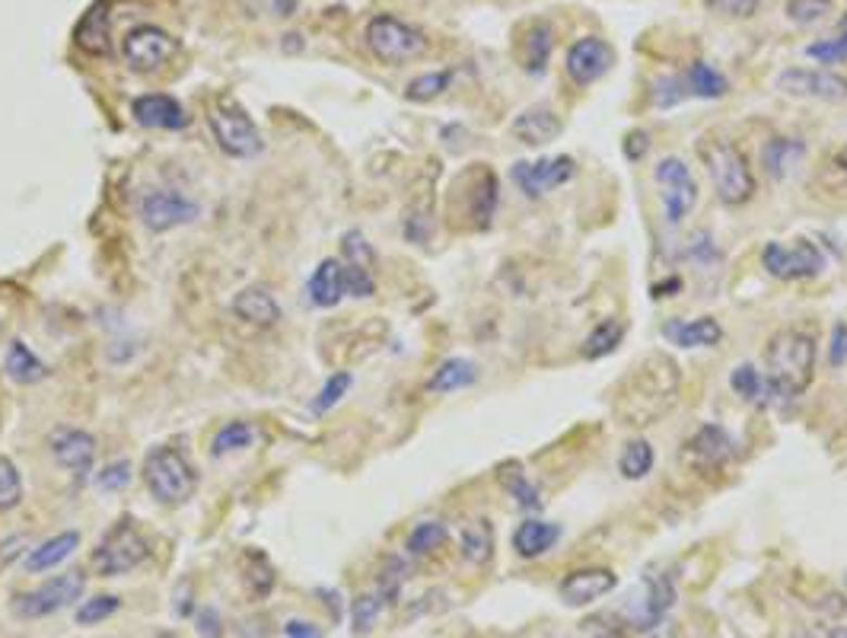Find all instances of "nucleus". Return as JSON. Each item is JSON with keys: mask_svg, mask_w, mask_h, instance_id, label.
<instances>
[{"mask_svg": "<svg viewBox=\"0 0 847 638\" xmlns=\"http://www.w3.org/2000/svg\"><path fill=\"white\" fill-rule=\"evenodd\" d=\"M552 49H555V29H552V23H548V20H532V23L519 33L517 42L522 71H526V74H545Z\"/></svg>", "mask_w": 847, "mask_h": 638, "instance_id": "nucleus-23", "label": "nucleus"}, {"mask_svg": "<svg viewBox=\"0 0 847 638\" xmlns=\"http://www.w3.org/2000/svg\"><path fill=\"white\" fill-rule=\"evenodd\" d=\"M344 291L351 297H374L377 291V282H374V272L367 268H357V265H344Z\"/></svg>", "mask_w": 847, "mask_h": 638, "instance_id": "nucleus-53", "label": "nucleus"}, {"mask_svg": "<svg viewBox=\"0 0 847 638\" xmlns=\"http://www.w3.org/2000/svg\"><path fill=\"white\" fill-rule=\"evenodd\" d=\"M118 606H122V600L115 593H99V597H90V600H80L74 620H77V626H99L109 616H115Z\"/></svg>", "mask_w": 847, "mask_h": 638, "instance_id": "nucleus-41", "label": "nucleus"}, {"mask_svg": "<svg viewBox=\"0 0 847 638\" xmlns=\"http://www.w3.org/2000/svg\"><path fill=\"white\" fill-rule=\"evenodd\" d=\"M3 371H7V377H10L13 384H23V387L39 384V380H46L48 377L46 361H42L29 345L23 342V339H13V342L7 345Z\"/></svg>", "mask_w": 847, "mask_h": 638, "instance_id": "nucleus-29", "label": "nucleus"}, {"mask_svg": "<svg viewBox=\"0 0 847 638\" xmlns=\"http://www.w3.org/2000/svg\"><path fill=\"white\" fill-rule=\"evenodd\" d=\"M364 39H367V49L374 51V58L389 64V67L408 64L427 51V39H423L421 29H415L412 23L392 16V13H377L367 23Z\"/></svg>", "mask_w": 847, "mask_h": 638, "instance_id": "nucleus-7", "label": "nucleus"}, {"mask_svg": "<svg viewBox=\"0 0 847 638\" xmlns=\"http://www.w3.org/2000/svg\"><path fill=\"white\" fill-rule=\"evenodd\" d=\"M194 629H198V636L201 638H220L224 636V620H220V613L214 610V606H201L198 610V616H194Z\"/></svg>", "mask_w": 847, "mask_h": 638, "instance_id": "nucleus-55", "label": "nucleus"}, {"mask_svg": "<svg viewBox=\"0 0 847 638\" xmlns=\"http://www.w3.org/2000/svg\"><path fill=\"white\" fill-rule=\"evenodd\" d=\"M650 97H654V102H657L659 109H669V105H675V102H682V99L688 97V84L685 80H657L654 84V90H650Z\"/></svg>", "mask_w": 847, "mask_h": 638, "instance_id": "nucleus-54", "label": "nucleus"}, {"mask_svg": "<svg viewBox=\"0 0 847 638\" xmlns=\"http://www.w3.org/2000/svg\"><path fill=\"white\" fill-rule=\"evenodd\" d=\"M236 3L249 20H287L296 13L300 0H236Z\"/></svg>", "mask_w": 847, "mask_h": 638, "instance_id": "nucleus-48", "label": "nucleus"}, {"mask_svg": "<svg viewBox=\"0 0 847 638\" xmlns=\"http://www.w3.org/2000/svg\"><path fill=\"white\" fill-rule=\"evenodd\" d=\"M761 265L778 282H802V278H816L825 268V259H822L819 246L800 237V240H794V246L781 243V240L764 243Z\"/></svg>", "mask_w": 847, "mask_h": 638, "instance_id": "nucleus-11", "label": "nucleus"}, {"mask_svg": "<svg viewBox=\"0 0 847 638\" xmlns=\"http://www.w3.org/2000/svg\"><path fill=\"white\" fill-rule=\"evenodd\" d=\"M138 214L147 230L166 234V230L191 224L201 214V208H198V201H191L189 196H182L176 189H150L138 201Z\"/></svg>", "mask_w": 847, "mask_h": 638, "instance_id": "nucleus-14", "label": "nucleus"}, {"mask_svg": "<svg viewBox=\"0 0 847 638\" xmlns=\"http://www.w3.org/2000/svg\"><path fill=\"white\" fill-rule=\"evenodd\" d=\"M802 145L800 141H794V138H771L764 150H761V160H764V170L774 176V179H781L797 160L802 157Z\"/></svg>", "mask_w": 847, "mask_h": 638, "instance_id": "nucleus-37", "label": "nucleus"}, {"mask_svg": "<svg viewBox=\"0 0 847 638\" xmlns=\"http://www.w3.org/2000/svg\"><path fill=\"white\" fill-rule=\"evenodd\" d=\"M459 552H463V559H466L469 565H478V568L491 562V555H494V530H491V524H488L484 517L469 521V524L463 527Z\"/></svg>", "mask_w": 847, "mask_h": 638, "instance_id": "nucleus-32", "label": "nucleus"}, {"mask_svg": "<svg viewBox=\"0 0 847 638\" xmlns=\"http://www.w3.org/2000/svg\"><path fill=\"white\" fill-rule=\"evenodd\" d=\"M707 7L717 10V13H726V16L743 20V16H753L755 10L761 7V0H707Z\"/></svg>", "mask_w": 847, "mask_h": 638, "instance_id": "nucleus-56", "label": "nucleus"}, {"mask_svg": "<svg viewBox=\"0 0 847 638\" xmlns=\"http://www.w3.org/2000/svg\"><path fill=\"white\" fill-rule=\"evenodd\" d=\"M615 64V49L599 36H583L567 49V77L577 87H590L603 80Z\"/></svg>", "mask_w": 847, "mask_h": 638, "instance_id": "nucleus-16", "label": "nucleus"}, {"mask_svg": "<svg viewBox=\"0 0 847 638\" xmlns=\"http://www.w3.org/2000/svg\"><path fill=\"white\" fill-rule=\"evenodd\" d=\"M662 336L679 348H713L723 339V326L713 316L701 320H669L662 323Z\"/></svg>", "mask_w": 847, "mask_h": 638, "instance_id": "nucleus-26", "label": "nucleus"}, {"mask_svg": "<svg viewBox=\"0 0 847 638\" xmlns=\"http://www.w3.org/2000/svg\"><path fill=\"white\" fill-rule=\"evenodd\" d=\"M695 153H698V160L705 166L713 192L726 208H743V204L753 201L755 192H758L755 173L753 166H749V157L736 148L733 141H726V138H701Z\"/></svg>", "mask_w": 847, "mask_h": 638, "instance_id": "nucleus-3", "label": "nucleus"}, {"mask_svg": "<svg viewBox=\"0 0 847 638\" xmlns=\"http://www.w3.org/2000/svg\"><path fill=\"white\" fill-rule=\"evenodd\" d=\"M87 590V575L84 572H67L58 578H48L39 588L20 590L10 600V616L23 620V623H36V620H48L67 606H74V600H80Z\"/></svg>", "mask_w": 847, "mask_h": 638, "instance_id": "nucleus-6", "label": "nucleus"}, {"mask_svg": "<svg viewBox=\"0 0 847 638\" xmlns=\"http://www.w3.org/2000/svg\"><path fill=\"white\" fill-rule=\"evenodd\" d=\"M561 540V527L552 521H522L514 534V549L519 559H539L548 549H555V542Z\"/></svg>", "mask_w": 847, "mask_h": 638, "instance_id": "nucleus-30", "label": "nucleus"}, {"mask_svg": "<svg viewBox=\"0 0 847 638\" xmlns=\"http://www.w3.org/2000/svg\"><path fill=\"white\" fill-rule=\"evenodd\" d=\"M679 384H682L679 364L669 354L654 351L644 361H637L631 367V374L624 377V384L618 387L615 415L628 428H647L672 409V402L679 396Z\"/></svg>", "mask_w": 847, "mask_h": 638, "instance_id": "nucleus-1", "label": "nucleus"}, {"mask_svg": "<svg viewBox=\"0 0 847 638\" xmlns=\"http://www.w3.org/2000/svg\"><path fill=\"white\" fill-rule=\"evenodd\" d=\"M405 575H408L405 562L395 559V555H389L385 565L379 568L377 575V593L382 597V603H395V600H399V590L405 585Z\"/></svg>", "mask_w": 847, "mask_h": 638, "instance_id": "nucleus-47", "label": "nucleus"}, {"mask_svg": "<svg viewBox=\"0 0 847 638\" xmlns=\"http://www.w3.org/2000/svg\"><path fill=\"white\" fill-rule=\"evenodd\" d=\"M768 387L781 399H797L816 377V342L800 329H781L764 345Z\"/></svg>", "mask_w": 847, "mask_h": 638, "instance_id": "nucleus-2", "label": "nucleus"}, {"mask_svg": "<svg viewBox=\"0 0 847 638\" xmlns=\"http://www.w3.org/2000/svg\"><path fill=\"white\" fill-rule=\"evenodd\" d=\"M730 387H733V393L743 396L746 402L768 405L771 387H768V380L755 371L753 364H739V367H733V374H730Z\"/></svg>", "mask_w": 847, "mask_h": 638, "instance_id": "nucleus-39", "label": "nucleus"}, {"mask_svg": "<svg viewBox=\"0 0 847 638\" xmlns=\"http://www.w3.org/2000/svg\"><path fill=\"white\" fill-rule=\"evenodd\" d=\"M351 384H354V377L347 374V371H338V374H331L329 380L323 384V390L316 393V399H313V412L316 415H326L329 409H334L344 396H347V390H351Z\"/></svg>", "mask_w": 847, "mask_h": 638, "instance_id": "nucleus-49", "label": "nucleus"}, {"mask_svg": "<svg viewBox=\"0 0 847 638\" xmlns=\"http://www.w3.org/2000/svg\"><path fill=\"white\" fill-rule=\"evenodd\" d=\"M347 297L344 291V262L341 259H323L309 278V300L319 310H331Z\"/></svg>", "mask_w": 847, "mask_h": 638, "instance_id": "nucleus-28", "label": "nucleus"}, {"mask_svg": "<svg viewBox=\"0 0 847 638\" xmlns=\"http://www.w3.org/2000/svg\"><path fill=\"white\" fill-rule=\"evenodd\" d=\"M23 504V479L10 456H0V514Z\"/></svg>", "mask_w": 847, "mask_h": 638, "instance_id": "nucleus-45", "label": "nucleus"}, {"mask_svg": "<svg viewBox=\"0 0 847 638\" xmlns=\"http://www.w3.org/2000/svg\"><path fill=\"white\" fill-rule=\"evenodd\" d=\"M497 479H501L504 491L517 501L522 511H539V508H542L539 491H535V486L522 476V470H519L517 463H504L501 473H497Z\"/></svg>", "mask_w": 847, "mask_h": 638, "instance_id": "nucleus-36", "label": "nucleus"}, {"mask_svg": "<svg viewBox=\"0 0 847 638\" xmlns=\"http://www.w3.org/2000/svg\"><path fill=\"white\" fill-rule=\"evenodd\" d=\"M341 252H344V265H357L367 272H374V265H377V252L361 230H347L341 237Z\"/></svg>", "mask_w": 847, "mask_h": 638, "instance_id": "nucleus-46", "label": "nucleus"}, {"mask_svg": "<svg viewBox=\"0 0 847 638\" xmlns=\"http://www.w3.org/2000/svg\"><path fill=\"white\" fill-rule=\"evenodd\" d=\"M143 483L160 504H186L198 491V473L191 470L182 450L176 447H153L143 456Z\"/></svg>", "mask_w": 847, "mask_h": 638, "instance_id": "nucleus-4", "label": "nucleus"}, {"mask_svg": "<svg viewBox=\"0 0 847 638\" xmlns=\"http://www.w3.org/2000/svg\"><path fill=\"white\" fill-rule=\"evenodd\" d=\"M654 463H657V453H654L650 441H644V438H634V441L621 450L618 470H621V476H624V479H631V483H634V479H644V476H650Z\"/></svg>", "mask_w": 847, "mask_h": 638, "instance_id": "nucleus-35", "label": "nucleus"}, {"mask_svg": "<svg viewBox=\"0 0 847 638\" xmlns=\"http://www.w3.org/2000/svg\"><path fill=\"white\" fill-rule=\"evenodd\" d=\"M245 562L252 565V568H245L249 593L258 597V600H265V597L271 593V588H275V568H271V562H268L262 552H245Z\"/></svg>", "mask_w": 847, "mask_h": 638, "instance_id": "nucleus-43", "label": "nucleus"}, {"mask_svg": "<svg viewBox=\"0 0 847 638\" xmlns=\"http://www.w3.org/2000/svg\"><path fill=\"white\" fill-rule=\"evenodd\" d=\"M283 638H323V629L309 620H287L281 626Z\"/></svg>", "mask_w": 847, "mask_h": 638, "instance_id": "nucleus-59", "label": "nucleus"}, {"mask_svg": "<svg viewBox=\"0 0 847 638\" xmlns=\"http://www.w3.org/2000/svg\"><path fill=\"white\" fill-rule=\"evenodd\" d=\"M621 339H624V323H621V320H603V323L593 326V333L583 339L580 354L590 358V361H599V358L612 354Z\"/></svg>", "mask_w": 847, "mask_h": 638, "instance_id": "nucleus-34", "label": "nucleus"}, {"mask_svg": "<svg viewBox=\"0 0 847 638\" xmlns=\"http://www.w3.org/2000/svg\"><path fill=\"white\" fill-rule=\"evenodd\" d=\"M825 13H832V0H787V16L800 26L819 23Z\"/></svg>", "mask_w": 847, "mask_h": 638, "instance_id": "nucleus-52", "label": "nucleus"}, {"mask_svg": "<svg viewBox=\"0 0 847 638\" xmlns=\"http://www.w3.org/2000/svg\"><path fill=\"white\" fill-rule=\"evenodd\" d=\"M211 135L217 141V148L224 150L233 160H252L265 150V141L255 128V122L249 118V112L239 105L233 97H217L207 115Z\"/></svg>", "mask_w": 847, "mask_h": 638, "instance_id": "nucleus-5", "label": "nucleus"}, {"mask_svg": "<svg viewBox=\"0 0 847 638\" xmlns=\"http://www.w3.org/2000/svg\"><path fill=\"white\" fill-rule=\"evenodd\" d=\"M829 361H832V367H842L847 361V326L845 323H838L835 329H832V348H829Z\"/></svg>", "mask_w": 847, "mask_h": 638, "instance_id": "nucleus-58", "label": "nucleus"}, {"mask_svg": "<svg viewBox=\"0 0 847 638\" xmlns=\"http://www.w3.org/2000/svg\"><path fill=\"white\" fill-rule=\"evenodd\" d=\"M453 192L463 198V217L471 230H488L491 217L497 211V173L488 163H475L469 173H463L453 186Z\"/></svg>", "mask_w": 847, "mask_h": 638, "instance_id": "nucleus-10", "label": "nucleus"}, {"mask_svg": "<svg viewBox=\"0 0 847 638\" xmlns=\"http://www.w3.org/2000/svg\"><path fill=\"white\" fill-rule=\"evenodd\" d=\"M48 447H51L54 463H58L64 473H71L77 483H84V479L93 473L96 438L90 431H84V428H58V431L51 435Z\"/></svg>", "mask_w": 847, "mask_h": 638, "instance_id": "nucleus-17", "label": "nucleus"}, {"mask_svg": "<svg viewBox=\"0 0 847 638\" xmlns=\"http://www.w3.org/2000/svg\"><path fill=\"white\" fill-rule=\"evenodd\" d=\"M672 603H675V585H672V578H666V575L647 578V590H644L641 610L634 613V626H637L641 633L657 629L659 623L666 620V613L672 610Z\"/></svg>", "mask_w": 847, "mask_h": 638, "instance_id": "nucleus-24", "label": "nucleus"}, {"mask_svg": "<svg viewBox=\"0 0 847 638\" xmlns=\"http://www.w3.org/2000/svg\"><path fill=\"white\" fill-rule=\"evenodd\" d=\"M475 380H478L475 361H469V358H450V361H443L433 371V377L427 380V390L430 393H453V390H466Z\"/></svg>", "mask_w": 847, "mask_h": 638, "instance_id": "nucleus-31", "label": "nucleus"}, {"mask_svg": "<svg viewBox=\"0 0 847 638\" xmlns=\"http://www.w3.org/2000/svg\"><path fill=\"white\" fill-rule=\"evenodd\" d=\"M615 585H618V575L609 568H577L558 585V593L567 606L577 610V606H590L593 600L612 593Z\"/></svg>", "mask_w": 847, "mask_h": 638, "instance_id": "nucleus-20", "label": "nucleus"}, {"mask_svg": "<svg viewBox=\"0 0 847 638\" xmlns=\"http://www.w3.org/2000/svg\"><path fill=\"white\" fill-rule=\"evenodd\" d=\"M809 58H816V61H822V64H838V61H845L847 58V13L845 20H842V33L835 36V39H825V42H816V46H809Z\"/></svg>", "mask_w": 847, "mask_h": 638, "instance_id": "nucleus-50", "label": "nucleus"}, {"mask_svg": "<svg viewBox=\"0 0 847 638\" xmlns=\"http://www.w3.org/2000/svg\"><path fill=\"white\" fill-rule=\"evenodd\" d=\"M258 441V431L249 422H227L224 428H217V435L211 438V456H227V453H242L252 443Z\"/></svg>", "mask_w": 847, "mask_h": 638, "instance_id": "nucleus-33", "label": "nucleus"}, {"mask_svg": "<svg viewBox=\"0 0 847 638\" xmlns=\"http://www.w3.org/2000/svg\"><path fill=\"white\" fill-rule=\"evenodd\" d=\"M561 132H565V122L548 105H532L522 115H517V122H514V135L526 148H545V145L558 141Z\"/></svg>", "mask_w": 847, "mask_h": 638, "instance_id": "nucleus-21", "label": "nucleus"}, {"mask_svg": "<svg viewBox=\"0 0 847 638\" xmlns=\"http://www.w3.org/2000/svg\"><path fill=\"white\" fill-rule=\"evenodd\" d=\"M450 84H453V71H430V74L415 77V80L405 87V99H412V102H430V99H437L440 93H446Z\"/></svg>", "mask_w": 847, "mask_h": 638, "instance_id": "nucleus-42", "label": "nucleus"}, {"mask_svg": "<svg viewBox=\"0 0 847 638\" xmlns=\"http://www.w3.org/2000/svg\"><path fill=\"white\" fill-rule=\"evenodd\" d=\"M443 540H446V524H443V521H421V524L408 534L405 549H408L412 555H427V552L440 549Z\"/></svg>", "mask_w": 847, "mask_h": 638, "instance_id": "nucleus-44", "label": "nucleus"}, {"mask_svg": "<svg viewBox=\"0 0 847 638\" xmlns=\"http://www.w3.org/2000/svg\"><path fill=\"white\" fill-rule=\"evenodd\" d=\"M74 42L87 54H109L112 51V29H109V0H99L84 13V20L74 29Z\"/></svg>", "mask_w": 847, "mask_h": 638, "instance_id": "nucleus-27", "label": "nucleus"}, {"mask_svg": "<svg viewBox=\"0 0 847 638\" xmlns=\"http://www.w3.org/2000/svg\"><path fill=\"white\" fill-rule=\"evenodd\" d=\"M621 150H624V157L628 160H644L647 157V150H650V138H647V132H641V128H634V132H628L624 135V141H621Z\"/></svg>", "mask_w": 847, "mask_h": 638, "instance_id": "nucleus-57", "label": "nucleus"}, {"mask_svg": "<svg viewBox=\"0 0 847 638\" xmlns=\"http://www.w3.org/2000/svg\"><path fill=\"white\" fill-rule=\"evenodd\" d=\"M150 559V542L143 540V534L131 521H118L93 549V568L99 578H122L131 575L135 568H141Z\"/></svg>", "mask_w": 847, "mask_h": 638, "instance_id": "nucleus-8", "label": "nucleus"}, {"mask_svg": "<svg viewBox=\"0 0 847 638\" xmlns=\"http://www.w3.org/2000/svg\"><path fill=\"white\" fill-rule=\"evenodd\" d=\"M233 313L242 320V323L258 326V329H271V326H278L283 316L281 303L275 300V295H271L268 288H262V285H249V288H242V291L233 297Z\"/></svg>", "mask_w": 847, "mask_h": 638, "instance_id": "nucleus-22", "label": "nucleus"}, {"mask_svg": "<svg viewBox=\"0 0 847 638\" xmlns=\"http://www.w3.org/2000/svg\"><path fill=\"white\" fill-rule=\"evenodd\" d=\"M77 546H80V534H77V530L54 534L51 540L39 542L36 549L26 552L23 568H26L29 575H46V572H51V568H58L61 562H67V559L77 552Z\"/></svg>", "mask_w": 847, "mask_h": 638, "instance_id": "nucleus-25", "label": "nucleus"}, {"mask_svg": "<svg viewBox=\"0 0 847 638\" xmlns=\"http://www.w3.org/2000/svg\"><path fill=\"white\" fill-rule=\"evenodd\" d=\"M179 51V42L160 29V26H135L125 33L122 39V54H125V64L138 74H150V71H160L163 64H169Z\"/></svg>", "mask_w": 847, "mask_h": 638, "instance_id": "nucleus-12", "label": "nucleus"}, {"mask_svg": "<svg viewBox=\"0 0 847 638\" xmlns=\"http://www.w3.org/2000/svg\"><path fill=\"white\" fill-rule=\"evenodd\" d=\"M131 115L138 118V125L156 132H182L191 122L186 105L169 93H143L131 102Z\"/></svg>", "mask_w": 847, "mask_h": 638, "instance_id": "nucleus-19", "label": "nucleus"}, {"mask_svg": "<svg viewBox=\"0 0 847 638\" xmlns=\"http://www.w3.org/2000/svg\"><path fill=\"white\" fill-rule=\"evenodd\" d=\"M583 633L590 638H624L615 626H606V620H593V623H583Z\"/></svg>", "mask_w": 847, "mask_h": 638, "instance_id": "nucleus-60", "label": "nucleus"}, {"mask_svg": "<svg viewBox=\"0 0 847 638\" xmlns=\"http://www.w3.org/2000/svg\"><path fill=\"white\" fill-rule=\"evenodd\" d=\"M685 84H688V93H692V97H701V99L726 97V87H730L726 77H723L720 71H713L707 61H695V64L688 67Z\"/></svg>", "mask_w": 847, "mask_h": 638, "instance_id": "nucleus-38", "label": "nucleus"}, {"mask_svg": "<svg viewBox=\"0 0 847 638\" xmlns=\"http://www.w3.org/2000/svg\"><path fill=\"white\" fill-rule=\"evenodd\" d=\"M654 183L659 189V201H662V214L669 227L685 224V217L695 211L698 201V183L692 176V170L685 166V160L679 157H662L654 166Z\"/></svg>", "mask_w": 847, "mask_h": 638, "instance_id": "nucleus-9", "label": "nucleus"}, {"mask_svg": "<svg viewBox=\"0 0 847 638\" xmlns=\"http://www.w3.org/2000/svg\"><path fill=\"white\" fill-rule=\"evenodd\" d=\"M794 638H809V636H806V633H800V636H794Z\"/></svg>", "mask_w": 847, "mask_h": 638, "instance_id": "nucleus-63", "label": "nucleus"}, {"mask_svg": "<svg viewBox=\"0 0 847 638\" xmlns=\"http://www.w3.org/2000/svg\"><path fill=\"white\" fill-rule=\"evenodd\" d=\"M514 183L519 186V192H526L529 198L545 196L552 189H561L565 183H570L577 176V163L567 157V153H558V157H542L535 163L529 160H519L510 170Z\"/></svg>", "mask_w": 847, "mask_h": 638, "instance_id": "nucleus-15", "label": "nucleus"}, {"mask_svg": "<svg viewBox=\"0 0 847 638\" xmlns=\"http://www.w3.org/2000/svg\"><path fill=\"white\" fill-rule=\"evenodd\" d=\"M778 90L800 99H819V102H845L847 80L832 71H809V67H791L778 77Z\"/></svg>", "mask_w": 847, "mask_h": 638, "instance_id": "nucleus-18", "label": "nucleus"}, {"mask_svg": "<svg viewBox=\"0 0 847 638\" xmlns=\"http://www.w3.org/2000/svg\"><path fill=\"white\" fill-rule=\"evenodd\" d=\"M733 456H736V441L720 425H701L682 447V463L698 476L723 473L733 463Z\"/></svg>", "mask_w": 847, "mask_h": 638, "instance_id": "nucleus-13", "label": "nucleus"}, {"mask_svg": "<svg viewBox=\"0 0 847 638\" xmlns=\"http://www.w3.org/2000/svg\"><path fill=\"white\" fill-rule=\"evenodd\" d=\"M131 483V463L128 460H112L96 473V486L105 491H122Z\"/></svg>", "mask_w": 847, "mask_h": 638, "instance_id": "nucleus-51", "label": "nucleus"}, {"mask_svg": "<svg viewBox=\"0 0 847 638\" xmlns=\"http://www.w3.org/2000/svg\"><path fill=\"white\" fill-rule=\"evenodd\" d=\"M156 638H179V636H173V633H160Z\"/></svg>", "mask_w": 847, "mask_h": 638, "instance_id": "nucleus-62", "label": "nucleus"}, {"mask_svg": "<svg viewBox=\"0 0 847 638\" xmlns=\"http://www.w3.org/2000/svg\"><path fill=\"white\" fill-rule=\"evenodd\" d=\"M832 638H847L845 626H838V629H832Z\"/></svg>", "mask_w": 847, "mask_h": 638, "instance_id": "nucleus-61", "label": "nucleus"}, {"mask_svg": "<svg viewBox=\"0 0 847 638\" xmlns=\"http://www.w3.org/2000/svg\"><path fill=\"white\" fill-rule=\"evenodd\" d=\"M382 606H385V603H382V597H379L377 590L354 597V600H351V633L361 638L370 636V633L377 629Z\"/></svg>", "mask_w": 847, "mask_h": 638, "instance_id": "nucleus-40", "label": "nucleus"}]
</instances>
